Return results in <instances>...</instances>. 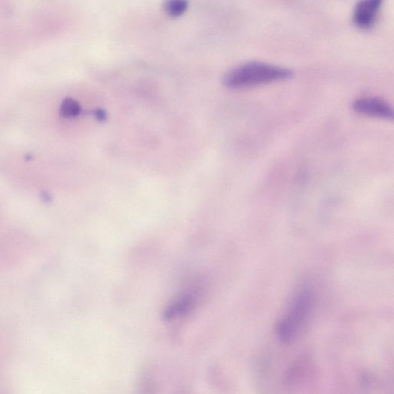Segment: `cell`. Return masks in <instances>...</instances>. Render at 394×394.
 <instances>
[{
    "label": "cell",
    "mask_w": 394,
    "mask_h": 394,
    "mask_svg": "<svg viewBox=\"0 0 394 394\" xmlns=\"http://www.w3.org/2000/svg\"><path fill=\"white\" fill-rule=\"evenodd\" d=\"M165 11L172 16H178L184 14L188 8V3L184 0H171L164 4Z\"/></svg>",
    "instance_id": "6"
},
{
    "label": "cell",
    "mask_w": 394,
    "mask_h": 394,
    "mask_svg": "<svg viewBox=\"0 0 394 394\" xmlns=\"http://www.w3.org/2000/svg\"><path fill=\"white\" fill-rule=\"evenodd\" d=\"M293 74L288 68L261 61H251L231 69L224 75L223 81L229 87L242 88L285 80Z\"/></svg>",
    "instance_id": "1"
},
{
    "label": "cell",
    "mask_w": 394,
    "mask_h": 394,
    "mask_svg": "<svg viewBox=\"0 0 394 394\" xmlns=\"http://www.w3.org/2000/svg\"><path fill=\"white\" fill-rule=\"evenodd\" d=\"M81 106L72 98H66L61 106V113L64 117H75L81 114Z\"/></svg>",
    "instance_id": "5"
},
{
    "label": "cell",
    "mask_w": 394,
    "mask_h": 394,
    "mask_svg": "<svg viewBox=\"0 0 394 394\" xmlns=\"http://www.w3.org/2000/svg\"><path fill=\"white\" fill-rule=\"evenodd\" d=\"M313 302V293L308 288H303L296 294L289 309L278 324V337L283 343H290L298 337L309 317Z\"/></svg>",
    "instance_id": "2"
},
{
    "label": "cell",
    "mask_w": 394,
    "mask_h": 394,
    "mask_svg": "<svg viewBox=\"0 0 394 394\" xmlns=\"http://www.w3.org/2000/svg\"><path fill=\"white\" fill-rule=\"evenodd\" d=\"M96 119L98 121L103 122L107 119V113L102 109H97L93 112Z\"/></svg>",
    "instance_id": "7"
},
{
    "label": "cell",
    "mask_w": 394,
    "mask_h": 394,
    "mask_svg": "<svg viewBox=\"0 0 394 394\" xmlns=\"http://www.w3.org/2000/svg\"><path fill=\"white\" fill-rule=\"evenodd\" d=\"M353 109L356 112L383 119L393 120L392 106L383 98L376 96H362L353 101Z\"/></svg>",
    "instance_id": "3"
},
{
    "label": "cell",
    "mask_w": 394,
    "mask_h": 394,
    "mask_svg": "<svg viewBox=\"0 0 394 394\" xmlns=\"http://www.w3.org/2000/svg\"><path fill=\"white\" fill-rule=\"evenodd\" d=\"M381 4V0H362L354 8L353 23L363 29L370 28L377 21Z\"/></svg>",
    "instance_id": "4"
}]
</instances>
